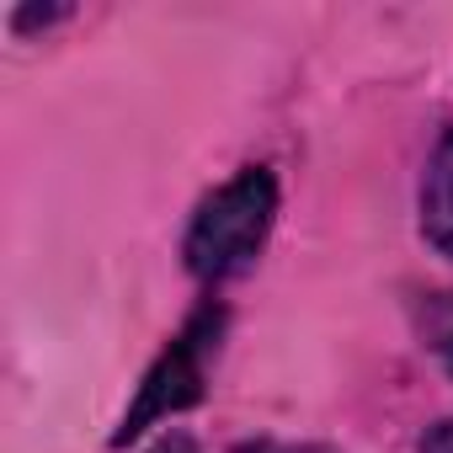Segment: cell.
I'll return each instance as SVG.
<instances>
[{
    "label": "cell",
    "instance_id": "cell-1",
    "mask_svg": "<svg viewBox=\"0 0 453 453\" xmlns=\"http://www.w3.org/2000/svg\"><path fill=\"white\" fill-rule=\"evenodd\" d=\"M278 213V181L267 165H246L235 181H224L187 230V267L197 278H230L257 262Z\"/></svg>",
    "mask_w": 453,
    "mask_h": 453
},
{
    "label": "cell",
    "instance_id": "cell-2",
    "mask_svg": "<svg viewBox=\"0 0 453 453\" xmlns=\"http://www.w3.org/2000/svg\"><path fill=\"white\" fill-rule=\"evenodd\" d=\"M219 326H224V315H219V310H197V315L176 331V342H171V347L155 357V368L144 373L139 400L128 405V416H123V426H118V437H112V442L139 437L150 421H165V416L187 411V405L203 395L208 357H213V347H219Z\"/></svg>",
    "mask_w": 453,
    "mask_h": 453
},
{
    "label": "cell",
    "instance_id": "cell-3",
    "mask_svg": "<svg viewBox=\"0 0 453 453\" xmlns=\"http://www.w3.org/2000/svg\"><path fill=\"white\" fill-rule=\"evenodd\" d=\"M421 230L442 257H453V128L437 139L421 176Z\"/></svg>",
    "mask_w": 453,
    "mask_h": 453
},
{
    "label": "cell",
    "instance_id": "cell-4",
    "mask_svg": "<svg viewBox=\"0 0 453 453\" xmlns=\"http://www.w3.org/2000/svg\"><path fill=\"white\" fill-rule=\"evenodd\" d=\"M235 453H331V448H320V442H246Z\"/></svg>",
    "mask_w": 453,
    "mask_h": 453
},
{
    "label": "cell",
    "instance_id": "cell-5",
    "mask_svg": "<svg viewBox=\"0 0 453 453\" xmlns=\"http://www.w3.org/2000/svg\"><path fill=\"white\" fill-rule=\"evenodd\" d=\"M421 453H453V421H437V426L421 437Z\"/></svg>",
    "mask_w": 453,
    "mask_h": 453
},
{
    "label": "cell",
    "instance_id": "cell-6",
    "mask_svg": "<svg viewBox=\"0 0 453 453\" xmlns=\"http://www.w3.org/2000/svg\"><path fill=\"white\" fill-rule=\"evenodd\" d=\"M155 453H197V448H192V442H187V437H181V432H176V437H165V442H160V448H155Z\"/></svg>",
    "mask_w": 453,
    "mask_h": 453
},
{
    "label": "cell",
    "instance_id": "cell-7",
    "mask_svg": "<svg viewBox=\"0 0 453 453\" xmlns=\"http://www.w3.org/2000/svg\"><path fill=\"white\" fill-rule=\"evenodd\" d=\"M442 368H448V373H453V336H448V342H442Z\"/></svg>",
    "mask_w": 453,
    "mask_h": 453
}]
</instances>
